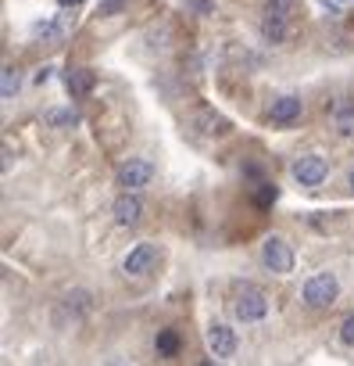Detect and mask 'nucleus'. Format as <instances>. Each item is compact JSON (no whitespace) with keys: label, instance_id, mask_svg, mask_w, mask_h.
<instances>
[{"label":"nucleus","instance_id":"nucleus-19","mask_svg":"<svg viewBox=\"0 0 354 366\" xmlns=\"http://www.w3.org/2000/svg\"><path fill=\"white\" fill-rule=\"evenodd\" d=\"M50 122H54V126H72V122H76V112H50Z\"/></svg>","mask_w":354,"mask_h":366},{"label":"nucleus","instance_id":"nucleus-5","mask_svg":"<svg viewBox=\"0 0 354 366\" xmlns=\"http://www.w3.org/2000/svg\"><path fill=\"white\" fill-rule=\"evenodd\" d=\"M154 180V166L143 162V159H129L118 166V183H122V190H140Z\"/></svg>","mask_w":354,"mask_h":366},{"label":"nucleus","instance_id":"nucleus-16","mask_svg":"<svg viewBox=\"0 0 354 366\" xmlns=\"http://www.w3.org/2000/svg\"><path fill=\"white\" fill-rule=\"evenodd\" d=\"M297 0H265V15H279V18H293Z\"/></svg>","mask_w":354,"mask_h":366},{"label":"nucleus","instance_id":"nucleus-7","mask_svg":"<svg viewBox=\"0 0 354 366\" xmlns=\"http://www.w3.org/2000/svg\"><path fill=\"white\" fill-rule=\"evenodd\" d=\"M154 263H158V248H154V244H136V248L126 255L122 270H126L129 277H147V273L154 270Z\"/></svg>","mask_w":354,"mask_h":366},{"label":"nucleus","instance_id":"nucleus-15","mask_svg":"<svg viewBox=\"0 0 354 366\" xmlns=\"http://www.w3.org/2000/svg\"><path fill=\"white\" fill-rule=\"evenodd\" d=\"M154 348H158V355H165V359L179 355V334H175V331H161V334L154 338Z\"/></svg>","mask_w":354,"mask_h":366},{"label":"nucleus","instance_id":"nucleus-3","mask_svg":"<svg viewBox=\"0 0 354 366\" xmlns=\"http://www.w3.org/2000/svg\"><path fill=\"white\" fill-rule=\"evenodd\" d=\"M261 263H265V270H272V273H290L293 270V251H290V244L283 241V237H265V244H261Z\"/></svg>","mask_w":354,"mask_h":366},{"label":"nucleus","instance_id":"nucleus-18","mask_svg":"<svg viewBox=\"0 0 354 366\" xmlns=\"http://www.w3.org/2000/svg\"><path fill=\"white\" fill-rule=\"evenodd\" d=\"M340 341L354 348V316H347V320L340 324Z\"/></svg>","mask_w":354,"mask_h":366},{"label":"nucleus","instance_id":"nucleus-13","mask_svg":"<svg viewBox=\"0 0 354 366\" xmlns=\"http://www.w3.org/2000/svg\"><path fill=\"white\" fill-rule=\"evenodd\" d=\"M333 130H336L340 137H354V104H350V101H340V104H336Z\"/></svg>","mask_w":354,"mask_h":366},{"label":"nucleus","instance_id":"nucleus-21","mask_svg":"<svg viewBox=\"0 0 354 366\" xmlns=\"http://www.w3.org/2000/svg\"><path fill=\"white\" fill-rule=\"evenodd\" d=\"M201 366H211V362H201Z\"/></svg>","mask_w":354,"mask_h":366},{"label":"nucleus","instance_id":"nucleus-2","mask_svg":"<svg viewBox=\"0 0 354 366\" xmlns=\"http://www.w3.org/2000/svg\"><path fill=\"white\" fill-rule=\"evenodd\" d=\"M336 294H340V280H336L333 273H315V277L305 284V291H301L305 305H312V309H326V305H333Z\"/></svg>","mask_w":354,"mask_h":366},{"label":"nucleus","instance_id":"nucleus-1","mask_svg":"<svg viewBox=\"0 0 354 366\" xmlns=\"http://www.w3.org/2000/svg\"><path fill=\"white\" fill-rule=\"evenodd\" d=\"M232 312H236V320H244V324H258V320H265V312H269V298H265V291L254 287V284H244L240 291H236Z\"/></svg>","mask_w":354,"mask_h":366},{"label":"nucleus","instance_id":"nucleus-17","mask_svg":"<svg viewBox=\"0 0 354 366\" xmlns=\"http://www.w3.org/2000/svg\"><path fill=\"white\" fill-rule=\"evenodd\" d=\"M15 90H18V72L8 65V69H4V79H0V93H4V101H11Z\"/></svg>","mask_w":354,"mask_h":366},{"label":"nucleus","instance_id":"nucleus-11","mask_svg":"<svg viewBox=\"0 0 354 366\" xmlns=\"http://www.w3.org/2000/svg\"><path fill=\"white\" fill-rule=\"evenodd\" d=\"M194 126H197L201 137H222V133H229L225 115H218L215 108H197L194 112Z\"/></svg>","mask_w":354,"mask_h":366},{"label":"nucleus","instance_id":"nucleus-14","mask_svg":"<svg viewBox=\"0 0 354 366\" xmlns=\"http://www.w3.org/2000/svg\"><path fill=\"white\" fill-rule=\"evenodd\" d=\"M86 309H90V294H86V291H72V294H65L61 305H57V316H61V312H69L72 320H79Z\"/></svg>","mask_w":354,"mask_h":366},{"label":"nucleus","instance_id":"nucleus-8","mask_svg":"<svg viewBox=\"0 0 354 366\" xmlns=\"http://www.w3.org/2000/svg\"><path fill=\"white\" fill-rule=\"evenodd\" d=\"M258 33H261V40H265V43H272V47H283V43L290 40V33H293V18L261 15V22H258Z\"/></svg>","mask_w":354,"mask_h":366},{"label":"nucleus","instance_id":"nucleus-20","mask_svg":"<svg viewBox=\"0 0 354 366\" xmlns=\"http://www.w3.org/2000/svg\"><path fill=\"white\" fill-rule=\"evenodd\" d=\"M347 180H350V190H354V169H350V176H347Z\"/></svg>","mask_w":354,"mask_h":366},{"label":"nucleus","instance_id":"nucleus-6","mask_svg":"<svg viewBox=\"0 0 354 366\" xmlns=\"http://www.w3.org/2000/svg\"><path fill=\"white\" fill-rule=\"evenodd\" d=\"M301 112H305V101H301L297 93H283V97H276V101H272V108H269V115H272V122H276V126H290V122H297V119H301Z\"/></svg>","mask_w":354,"mask_h":366},{"label":"nucleus","instance_id":"nucleus-4","mask_svg":"<svg viewBox=\"0 0 354 366\" xmlns=\"http://www.w3.org/2000/svg\"><path fill=\"white\" fill-rule=\"evenodd\" d=\"M293 180H297L301 187H319L322 180H326V173H329V166H326V159L322 154H301L297 162H293Z\"/></svg>","mask_w":354,"mask_h":366},{"label":"nucleus","instance_id":"nucleus-9","mask_svg":"<svg viewBox=\"0 0 354 366\" xmlns=\"http://www.w3.org/2000/svg\"><path fill=\"white\" fill-rule=\"evenodd\" d=\"M208 352L218 359H232L236 355V334L225 324H211L208 327Z\"/></svg>","mask_w":354,"mask_h":366},{"label":"nucleus","instance_id":"nucleus-10","mask_svg":"<svg viewBox=\"0 0 354 366\" xmlns=\"http://www.w3.org/2000/svg\"><path fill=\"white\" fill-rule=\"evenodd\" d=\"M140 216H143V201H140L133 190H126L122 198L114 201V223H118V227H136Z\"/></svg>","mask_w":354,"mask_h":366},{"label":"nucleus","instance_id":"nucleus-12","mask_svg":"<svg viewBox=\"0 0 354 366\" xmlns=\"http://www.w3.org/2000/svg\"><path fill=\"white\" fill-rule=\"evenodd\" d=\"M65 83H69V93H72V97H90L93 86H97V79H93L90 69H72Z\"/></svg>","mask_w":354,"mask_h":366}]
</instances>
